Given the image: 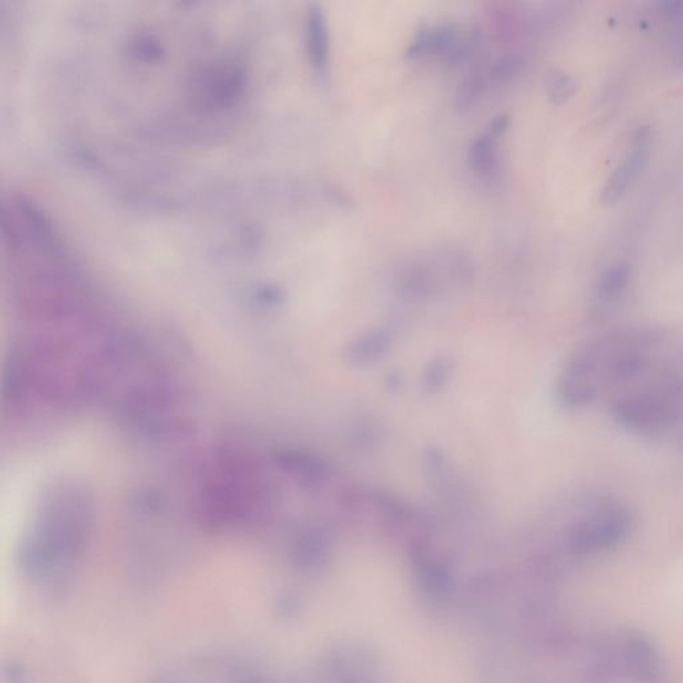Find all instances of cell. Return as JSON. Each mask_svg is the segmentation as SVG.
Returning a JSON list of instances; mask_svg holds the SVG:
<instances>
[{"instance_id": "4", "label": "cell", "mask_w": 683, "mask_h": 683, "mask_svg": "<svg viewBox=\"0 0 683 683\" xmlns=\"http://www.w3.org/2000/svg\"><path fill=\"white\" fill-rule=\"evenodd\" d=\"M614 418L631 432L661 434L683 423V372L654 363L611 402Z\"/></svg>"}, {"instance_id": "1", "label": "cell", "mask_w": 683, "mask_h": 683, "mask_svg": "<svg viewBox=\"0 0 683 683\" xmlns=\"http://www.w3.org/2000/svg\"><path fill=\"white\" fill-rule=\"evenodd\" d=\"M657 343V335L642 330H618L585 341L559 372V403L581 410L601 398L616 397L656 363Z\"/></svg>"}, {"instance_id": "5", "label": "cell", "mask_w": 683, "mask_h": 683, "mask_svg": "<svg viewBox=\"0 0 683 683\" xmlns=\"http://www.w3.org/2000/svg\"><path fill=\"white\" fill-rule=\"evenodd\" d=\"M634 529V515L627 506L611 499H596L571 522L567 545L578 556H596L616 550Z\"/></svg>"}, {"instance_id": "17", "label": "cell", "mask_w": 683, "mask_h": 683, "mask_svg": "<svg viewBox=\"0 0 683 683\" xmlns=\"http://www.w3.org/2000/svg\"><path fill=\"white\" fill-rule=\"evenodd\" d=\"M519 66H521L519 56H514V54H505L493 63L487 76L493 83L507 82L518 71Z\"/></svg>"}, {"instance_id": "2", "label": "cell", "mask_w": 683, "mask_h": 683, "mask_svg": "<svg viewBox=\"0 0 683 683\" xmlns=\"http://www.w3.org/2000/svg\"><path fill=\"white\" fill-rule=\"evenodd\" d=\"M90 498L80 487L60 484L42 499L22 549V567L38 586H67L91 529Z\"/></svg>"}, {"instance_id": "19", "label": "cell", "mask_w": 683, "mask_h": 683, "mask_svg": "<svg viewBox=\"0 0 683 683\" xmlns=\"http://www.w3.org/2000/svg\"><path fill=\"white\" fill-rule=\"evenodd\" d=\"M666 11L674 15H683V2H668L664 3Z\"/></svg>"}, {"instance_id": "15", "label": "cell", "mask_w": 683, "mask_h": 683, "mask_svg": "<svg viewBox=\"0 0 683 683\" xmlns=\"http://www.w3.org/2000/svg\"><path fill=\"white\" fill-rule=\"evenodd\" d=\"M576 88V83L573 76L564 71H554L547 82V96L554 105H562L573 97Z\"/></svg>"}, {"instance_id": "13", "label": "cell", "mask_w": 683, "mask_h": 683, "mask_svg": "<svg viewBox=\"0 0 683 683\" xmlns=\"http://www.w3.org/2000/svg\"><path fill=\"white\" fill-rule=\"evenodd\" d=\"M630 272L627 267L614 266L601 277L598 286L599 298L605 302L616 301L627 286Z\"/></svg>"}, {"instance_id": "11", "label": "cell", "mask_w": 683, "mask_h": 683, "mask_svg": "<svg viewBox=\"0 0 683 683\" xmlns=\"http://www.w3.org/2000/svg\"><path fill=\"white\" fill-rule=\"evenodd\" d=\"M646 157H647V146H646L644 139L638 140L636 148L628 152L627 158L622 160L621 165L617 168V170L608 179L604 195H602L605 205H614L617 200L621 199L628 186L644 168Z\"/></svg>"}, {"instance_id": "6", "label": "cell", "mask_w": 683, "mask_h": 683, "mask_svg": "<svg viewBox=\"0 0 683 683\" xmlns=\"http://www.w3.org/2000/svg\"><path fill=\"white\" fill-rule=\"evenodd\" d=\"M614 661L637 683H661L662 659L656 644L644 633L625 631L613 645Z\"/></svg>"}, {"instance_id": "3", "label": "cell", "mask_w": 683, "mask_h": 683, "mask_svg": "<svg viewBox=\"0 0 683 683\" xmlns=\"http://www.w3.org/2000/svg\"><path fill=\"white\" fill-rule=\"evenodd\" d=\"M270 496L265 474L255 462L245 456L223 455L206 478L198 509L211 526H240L266 513Z\"/></svg>"}, {"instance_id": "9", "label": "cell", "mask_w": 683, "mask_h": 683, "mask_svg": "<svg viewBox=\"0 0 683 683\" xmlns=\"http://www.w3.org/2000/svg\"><path fill=\"white\" fill-rule=\"evenodd\" d=\"M280 466L304 487H320L330 474L329 464L322 458L304 452L283 453Z\"/></svg>"}, {"instance_id": "8", "label": "cell", "mask_w": 683, "mask_h": 683, "mask_svg": "<svg viewBox=\"0 0 683 683\" xmlns=\"http://www.w3.org/2000/svg\"><path fill=\"white\" fill-rule=\"evenodd\" d=\"M394 341V331L389 327L367 330L347 343L343 360L352 367L372 366L389 355Z\"/></svg>"}, {"instance_id": "14", "label": "cell", "mask_w": 683, "mask_h": 683, "mask_svg": "<svg viewBox=\"0 0 683 683\" xmlns=\"http://www.w3.org/2000/svg\"><path fill=\"white\" fill-rule=\"evenodd\" d=\"M484 86H486V80L482 74H469L459 85L455 99L456 107L461 108V110L472 108L484 94Z\"/></svg>"}, {"instance_id": "16", "label": "cell", "mask_w": 683, "mask_h": 683, "mask_svg": "<svg viewBox=\"0 0 683 683\" xmlns=\"http://www.w3.org/2000/svg\"><path fill=\"white\" fill-rule=\"evenodd\" d=\"M452 370V361L447 360V358H435L434 361L430 362L423 374L426 389H429L430 392L441 390L449 381Z\"/></svg>"}, {"instance_id": "12", "label": "cell", "mask_w": 683, "mask_h": 683, "mask_svg": "<svg viewBox=\"0 0 683 683\" xmlns=\"http://www.w3.org/2000/svg\"><path fill=\"white\" fill-rule=\"evenodd\" d=\"M470 168L481 177L494 174L496 165L495 143L490 134H482L473 140L467 152Z\"/></svg>"}, {"instance_id": "18", "label": "cell", "mask_w": 683, "mask_h": 683, "mask_svg": "<svg viewBox=\"0 0 683 683\" xmlns=\"http://www.w3.org/2000/svg\"><path fill=\"white\" fill-rule=\"evenodd\" d=\"M510 125V115L509 114H499L494 117L493 122L490 123L489 134L493 138H498L499 135L505 133Z\"/></svg>"}, {"instance_id": "10", "label": "cell", "mask_w": 683, "mask_h": 683, "mask_svg": "<svg viewBox=\"0 0 683 683\" xmlns=\"http://www.w3.org/2000/svg\"><path fill=\"white\" fill-rule=\"evenodd\" d=\"M307 53L315 70L323 73L329 65V25L323 8L311 5L306 15Z\"/></svg>"}, {"instance_id": "7", "label": "cell", "mask_w": 683, "mask_h": 683, "mask_svg": "<svg viewBox=\"0 0 683 683\" xmlns=\"http://www.w3.org/2000/svg\"><path fill=\"white\" fill-rule=\"evenodd\" d=\"M464 38V33H461L455 25H449V23L423 25L407 48V59L415 60L419 57L434 56L443 57L446 62L450 63Z\"/></svg>"}]
</instances>
